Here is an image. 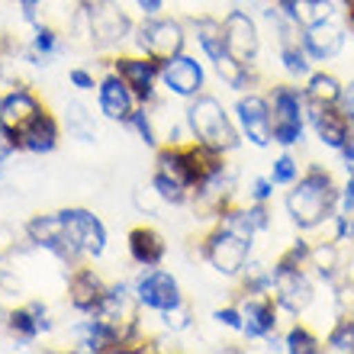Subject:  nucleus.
<instances>
[{"instance_id": "2eb2a0df", "label": "nucleus", "mask_w": 354, "mask_h": 354, "mask_svg": "<svg viewBox=\"0 0 354 354\" xmlns=\"http://www.w3.org/2000/svg\"><path fill=\"white\" fill-rule=\"evenodd\" d=\"M136 297H139L142 306L155 309V313H165V309L184 303L180 297V283L171 277L168 270H145L136 283Z\"/></svg>"}, {"instance_id": "e433bc0d", "label": "nucleus", "mask_w": 354, "mask_h": 354, "mask_svg": "<svg viewBox=\"0 0 354 354\" xmlns=\"http://www.w3.org/2000/svg\"><path fill=\"white\" fill-rule=\"evenodd\" d=\"M13 151H17V132L0 120V161H7Z\"/></svg>"}, {"instance_id": "a211bd4d", "label": "nucleus", "mask_w": 354, "mask_h": 354, "mask_svg": "<svg viewBox=\"0 0 354 354\" xmlns=\"http://www.w3.org/2000/svg\"><path fill=\"white\" fill-rule=\"evenodd\" d=\"M62 219H65L68 225V235L77 242V248L84 254H103V248H106V229H103V223L97 219L93 213H87V209H62Z\"/></svg>"}, {"instance_id": "39448f33", "label": "nucleus", "mask_w": 354, "mask_h": 354, "mask_svg": "<svg viewBox=\"0 0 354 354\" xmlns=\"http://www.w3.org/2000/svg\"><path fill=\"white\" fill-rule=\"evenodd\" d=\"M270 293L277 299V306L293 313V316H303L313 306V299H316V287H313L306 268L287 264V261L274 264V290Z\"/></svg>"}, {"instance_id": "dca6fc26", "label": "nucleus", "mask_w": 354, "mask_h": 354, "mask_svg": "<svg viewBox=\"0 0 354 354\" xmlns=\"http://www.w3.org/2000/svg\"><path fill=\"white\" fill-rule=\"evenodd\" d=\"M345 39H348L345 26H342L335 17L303 29V48H306V55L313 58V62H332L335 55H342Z\"/></svg>"}, {"instance_id": "9b49d317", "label": "nucleus", "mask_w": 354, "mask_h": 354, "mask_svg": "<svg viewBox=\"0 0 354 354\" xmlns=\"http://www.w3.org/2000/svg\"><path fill=\"white\" fill-rule=\"evenodd\" d=\"M26 232H29V239H32L39 248L52 252L55 258H62V261H75L77 254H84L81 248H77L75 239L68 235V225H65V219H62V213L36 216V219L26 225Z\"/></svg>"}, {"instance_id": "393cba45", "label": "nucleus", "mask_w": 354, "mask_h": 354, "mask_svg": "<svg viewBox=\"0 0 354 354\" xmlns=\"http://www.w3.org/2000/svg\"><path fill=\"white\" fill-rule=\"evenodd\" d=\"M194 36H196V42H200V48H203V55L209 58L213 65L225 55L223 19H216V17H196L194 19Z\"/></svg>"}, {"instance_id": "ea45409f", "label": "nucleus", "mask_w": 354, "mask_h": 354, "mask_svg": "<svg viewBox=\"0 0 354 354\" xmlns=\"http://www.w3.org/2000/svg\"><path fill=\"white\" fill-rule=\"evenodd\" d=\"M68 81H71L77 91H93V75L91 71H84V68H75V71L68 75Z\"/></svg>"}, {"instance_id": "1a4fd4ad", "label": "nucleus", "mask_w": 354, "mask_h": 354, "mask_svg": "<svg viewBox=\"0 0 354 354\" xmlns=\"http://www.w3.org/2000/svg\"><path fill=\"white\" fill-rule=\"evenodd\" d=\"M235 120H239V129L252 145L258 149H268L274 142V126H270V100L264 93L248 91L245 97H239L235 103Z\"/></svg>"}, {"instance_id": "f704fd0d", "label": "nucleus", "mask_w": 354, "mask_h": 354, "mask_svg": "<svg viewBox=\"0 0 354 354\" xmlns=\"http://www.w3.org/2000/svg\"><path fill=\"white\" fill-rule=\"evenodd\" d=\"M274 180L270 177H254L252 180V190H248V203H268L270 196H274Z\"/></svg>"}, {"instance_id": "bb28decb", "label": "nucleus", "mask_w": 354, "mask_h": 354, "mask_svg": "<svg viewBox=\"0 0 354 354\" xmlns=\"http://www.w3.org/2000/svg\"><path fill=\"white\" fill-rule=\"evenodd\" d=\"M342 91H345V84L335 75H328V71H313L306 77V87H303L309 103H326V106H338Z\"/></svg>"}, {"instance_id": "c756f323", "label": "nucleus", "mask_w": 354, "mask_h": 354, "mask_svg": "<svg viewBox=\"0 0 354 354\" xmlns=\"http://www.w3.org/2000/svg\"><path fill=\"white\" fill-rule=\"evenodd\" d=\"M326 348L338 354H354V316H342L332 326V332L326 338Z\"/></svg>"}, {"instance_id": "a19ab883", "label": "nucleus", "mask_w": 354, "mask_h": 354, "mask_svg": "<svg viewBox=\"0 0 354 354\" xmlns=\"http://www.w3.org/2000/svg\"><path fill=\"white\" fill-rule=\"evenodd\" d=\"M136 3L142 7V13H145V17H155V13L165 7V0H136Z\"/></svg>"}, {"instance_id": "c85d7f7f", "label": "nucleus", "mask_w": 354, "mask_h": 354, "mask_svg": "<svg viewBox=\"0 0 354 354\" xmlns=\"http://www.w3.org/2000/svg\"><path fill=\"white\" fill-rule=\"evenodd\" d=\"M65 126L68 136H75L77 142H93L97 139V126H93V116L87 113L84 103H68L65 106Z\"/></svg>"}, {"instance_id": "f8f14e48", "label": "nucleus", "mask_w": 354, "mask_h": 354, "mask_svg": "<svg viewBox=\"0 0 354 354\" xmlns=\"http://www.w3.org/2000/svg\"><path fill=\"white\" fill-rule=\"evenodd\" d=\"M161 84H165L168 93H174V97L194 100L196 93H203L206 71L196 58L180 52V55H174L171 62H161Z\"/></svg>"}, {"instance_id": "ddd939ff", "label": "nucleus", "mask_w": 354, "mask_h": 354, "mask_svg": "<svg viewBox=\"0 0 354 354\" xmlns=\"http://www.w3.org/2000/svg\"><path fill=\"white\" fill-rule=\"evenodd\" d=\"M87 23H91V36L100 46H116V42H122L132 32L129 17L113 0H93L87 7Z\"/></svg>"}, {"instance_id": "6e6552de", "label": "nucleus", "mask_w": 354, "mask_h": 354, "mask_svg": "<svg viewBox=\"0 0 354 354\" xmlns=\"http://www.w3.org/2000/svg\"><path fill=\"white\" fill-rule=\"evenodd\" d=\"M184 42H187L184 26L177 19H158V17H151L139 29V39H136V46L155 62H171L174 55H180Z\"/></svg>"}, {"instance_id": "2f4dec72", "label": "nucleus", "mask_w": 354, "mask_h": 354, "mask_svg": "<svg viewBox=\"0 0 354 354\" xmlns=\"http://www.w3.org/2000/svg\"><path fill=\"white\" fill-rule=\"evenodd\" d=\"M299 177V161L293 158V155H280V158H274V165H270V180L277 187H290L293 180Z\"/></svg>"}, {"instance_id": "58836bf2", "label": "nucleus", "mask_w": 354, "mask_h": 354, "mask_svg": "<svg viewBox=\"0 0 354 354\" xmlns=\"http://www.w3.org/2000/svg\"><path fill=\"white\" fill-rule=\"evenodd\" d=\"M338 110H342V116H345V120L351 122V129H354V81H351V84H345V91H342Z\"/></svg>"}, {"instance_id": "4468645a", "label": "nucleus", "mask_w": 354, "mask_h": 354, "mask_svg": "<svg viewBox=\"0 0 354 354\" xmlns=\"http://www.w3.org/2000/svg\"><path fill=\"white\" fill-rule=\"evenodd\" d=\"M242 332L248 338H270L277 328V299L274 293H245L242 303Z\"/></svg>"}, {"instance_id": "b1692460", "label": "nucleus", "mask_w": 354, "mask_h": 354, "mask_svg": "<svg viewBox=\"0 0 354 354\" xmlns=\"http://www.w3.org/2000/svg\"><path fill=\"white\" fill-rule=\"evenodd\" d=\"M280 10L287 13L299 29L306 26H316L322 19H332L335 17V7H332V0H277Z\"/></svg>"}, {"instance_id": "412c9836", "label": "nucleus", "mask_w": 354, "mask_h": 354, "mask_svg": "<svg viewBox=\"0 0 354 354\" xmlns=\"http://www.w3.org/2000/svg\"><path fill=\"white\" fill-rule=\"evenodd\" d=\"M42 113V106H39V100L32 97L29 91H10V93H3L0 97V120L7 122L13 132H19L26 122H32Z\"/></svg>"}, {"instance_id": "9d476101", "label": "nucleus", "mask_w": 354, "mask_h": 354, "mask_svg": "<svg viewBox=\"0 0 354 354\" xmlns=\"http://www.w3.org/2000/svg\"><path fill=\"white\" fill-rule=\"evenodd\" d=\"M306 122L313 126L316 139L332 151H345L354 142L351 122L342 116L338 106H326V103H309L306 100Z\"/></svg>"}, {"instance_id": "72a5a7b5", "label": "nucleus", "mask_w": 354, "mask_h": 354, "mask_svg": "<svg viewBox=\"0 0 354 354\" xmlns=\"http://www.w3.org/2000/svg\"><path fill=\"white\" fill-rule=\"evenodd\" d=\"M161 319H165V328H171V332H184V328H190V306L187 303H177V306L165 309L161 313Z\"/></svg>"}, {"instance_id": "f03ea898", "label": "nucleus", "mask_w": 354, "mask_h": 354, "mask_svg": "<svg viewBox=\"0 0 354 354\" xmlns=\"http://www.w3.org/2000/svg\"><path fill=\"white\" fill-rule=\"evenodd\" d=\"M187 126L194 142L206 145V149L229 155L239 149V129H235L232 116L225 113L223 100H216L209 93H196L190 106H187Z\"/></svg>"}, {"instance_id": "cd10ccee", "label": "nucleus", "mask_w": 354, "mask_h": 354, "mask_svg": "<svg viewBox=\"0 0 354 354\" xmlns=\"http://www.w3.org/2000/svg\"><path fill=\"white\" fill-rule=\"evenodd\" d=\"M306 268H313L319 274V277L326 280H335L338 274H342V248H338V242L332 239V242H319L309 248V261Z\"/></svg>"}, {"instance_id": "6ab92c4d", "label": "nucleus", "mask_w": 354, "mask_h": 354, "mask_svg": "<svg viewBox=\"0 0 354 354\" xmlns=\"http://www.w3.org/2000/svg\"><path fill=\"white\" fill-rule=\"evenodd\" d=\"M132 110H136V93L129 91V84L120 75L106 77L100 84V113L106 120L126 122L132 116Z\"/></svg>"}, {"instance_id": "5701e85b", "label": "nucleus", "mask_w": 354, "mask_h": 354, "mask_svg": "<svg viewBox=\"0 0 354 354\" xmlns=\"http://www.w3.org/2000/svg\"><path fill=\"white\" fill-rule=\"evenodd\" d=\"M129 254L132 261L142 264V268H155V264L165 261L168 254V245L155 229H132L129 232Z\"/></svg>"}, {"instance_id": "79ce46f5", "label": "nucleus", "mask_w": 354, "mask_h": 354, "mask_svg": "<svg viewBox=\"0 0 354 354\" xmlns=\"http://www.w3.org/2000/svg\"><path fill=\"white\" fill-rule=\"evenodd\" d=\"M39 3H42V0H19V7H23V13H26V17H36Z\"/></svg>"}, {"instance_id": "c9c22d12", "label": "nucleus", "mask_w": 354, "mask_h": 354, "mask_svg": "<svg viewBox=\"0 0 354 354\" xmlns=\"http://www.w3.org/2000/svg\"><path fill=\"white\" fill-rule=\"evenodd\" d=\"M216 322L225 328H232V332H242V309L239 306H223V309H216Z\"/></svg>"}, {"instance_id": "7c9ffc66", "label": "nucleus", "mask_w": 354, "mask_h": 354, "mask_svg": "<svg viewBox=\"0 0 354 354\" xmlns=\"http://www.w3.org/2000/svg\"><path fill=\"white\" fill-rule=\"evenodd\" d=\"M283 351L287 354H319L322 351V342H319L306 326H293L283 338Z\"/></svg>"}, {"instance_id": "473e14b6", "label": "nucleus", "mask_w": 354, "mask_h": 354, "mask_svg": "<svg viewBox=\"0 0 354 354\" xmlns=\"http://www.w3.org/2000/svg\"><path fill=\"white\" fill-rule=\"evenodd\" d=\"M132 129L142 136L145 145H158V132H155V113H145V110H132V116L126 120Z\"/></svg>"}, {"instance_id": "7ed1b4c3", "label": "nucleus", "mask_w": 354, "mask_h": 354, "mask_svg": "<svg viewBox=\"0 0 354 354\" xmlns=\"http://www.w3.org/2000/svg\"><path fill=\"white\" fill-rule=\"evenodd\" d=\"M270 100V126H274V142L290 149L303 142V129H306V93L299 87L277 84L268 93Z\"/></svg>"}, {"instance_id": "0eeeda50", "label": "nucleus", "mask_w": 354, "mask_h": 354, "mask_svg": "<svg viewBox=\"0 0 354 354\" xmlns=\"http://www.w3.org/2000/svg\"><path fill=\"white\" fill-rule=\"evenodd\" d=\"M139 306H142L139 297L126 283H120V287H110L103 293L100 306L93 309V316L106 322L122 342H129L132 332H136V322H139Z\"/></svg>"}, {"instance_id": "a878e982", "label": "nucleus", "mask_w": 354, "mask_h": 354, "mask_svg": "<svg viewBox=\"0 0 354 354\" xmlns=\"http://www.w3.org/2000/svg\"><path fill=\"white\" fill-rule=\"evenodd\" d=\"M10 332L19 338H36L42 335L48 328V316H46V306L42 303H26V306H19L10 313Z\"/></svg>"}, {"instance_id": "f257e3e1", "label": "nucleus", "mask_w": 354, "mask_h": 354, "mask_svg": "<svg viewBox=\"0 0 354 354\" xmlns=\"http://www.w3.org/2000/svg\"><path fill=\"white\" fill-rule=\"evenodd\" d=\"M338 194H342V187L335 184L332 171L313 165L306 174H299L290 184L287 196H283V206H287V216L293 219L297 229L313 232L319 225L332 223V216L338 209Z\"/></svg>"}, {"instance_id": "f3484780", "label": "nucleus", "mask_w": 354, "mask_h": 354, "mask_svg": "<svg viewBox=\"0 0 354 354\" xmlns=\"http://www.w3.org/2000/svg\"><path fill=\"white\" fill-rule=\"evenodd\" d=\"M116 75L129 84L136 100L151 103L155 100V81L161 77V62L155 58H116Z\"/></svg>"}, {"instance_id": "4c0bfd02", "label": "nucleus", "mask_w": 354, "mask_h": 354, "mask_svg": "<svg viewBox=\"0 0 354 354\" xmlns=\"http://www.w3.org/2000/svg\"><path fill=\"white\" fill-rule=\"evenodd\" d=\"M55 46H58V39H55V32L48 26H39L36 29V48L42 52V55H48V52H55Z\"/></svg>"}, {"instance_id": "aec40b11", "label": "nucleus", "mask_w": 354, "mask_h": 354, "mask_svg": "<svg viewBox=\"0 0 354 354\" xmlns=\"http://www.w3.org/2000/svg\"><path fill=\"white\" fill-rule=\"evenodd\" d=\"M55 142H58V126L46 110L17 132V145L23 151H32V155H46V151H52L55 149Z\"/></svg>"}, {"instance_id": "423d86ee", "label": "nucleus", "mask_w": 354, "mask_h": 354, "mask_svg": "<svg viewBox=\"0 0 354 354\" xmlns=\"http://www.w3.org/2000/svg\"><path fill=\"white\" fill-rule=\"evenodd\" d=\"M223 32H225V52L242 62V65H254L258 52H261V29L254 23L248 10L235 7L223 17Z\"/></svg>"}, {"instance_id": "4be33fe9", "label": "nucleus", "mask_w": 354, "mask_h": 354, "mask_svg": "<svg viewBox=\"0 0 354 354\" xmlns=\"http://www.w3.org/2000/svg\"><path fill=\"white\" fill-rule=\"evenodd\" d=\"M103 293H106V287H103V280L93 274V270L81 268L71 277V283H68V297H71V306L81 309V313H93V309L100 306Z\"/></svg>"}, {"instance_id": "20e7f679", "label": "nucleus", "mask_w": 354, "mask_h": 354, "mask_svg": "<svg viewBox=\"0 0 354 354\" xmlns=\"http://www.w3.org/2000/svg\"><path fill=\"white\" fill-rule=\"evenodd\" d=\"M203 254L209 268L223 277H242V270L248 268V258H252V239L225 229V225H216L213 232L206 235Z\"/></svg>"}]
</instances>
